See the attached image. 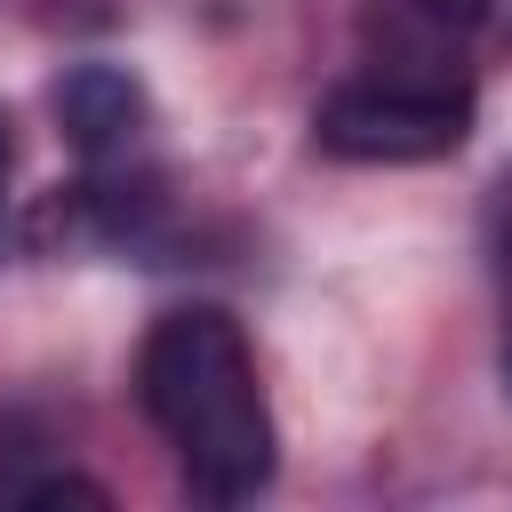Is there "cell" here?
Instances as JSON below:
<instances>
[{
    "mask_svg": "<svg viewBox=\"0 0 512 512\" xmlns=\"http://www.w3.org/2000/svg\"><path fill=\"white\" fill-rule=\"evenodd\" d=\"M136 392H144V416L168 432L192 496L248 504L272 488L280 440H272V408L256 384V352L232 312H216V304L160 312L144 336V360H136Z\"/></svg>",
    "mask_w": 512,
    "mask_h": 512,
    "instance_id": "cell-1",
    "label": "cell"
},
{
    "mask_svg": "<svg viewBox=\"0 0 512 512\" xmlns=\"http://www.w3.org/2000/svg\"><path fill=\"white\" fill-rule=\"evenodd\" d=\"M472 136V88L464 80H344L320 96L312 112V144L328 160H360V168H408V160H440Z\"/></svg>",
    "mask_w": 512,
    "mask_h": 512,
    "instance_id": "cell-2",
    "label": "cell"
},
{
    "mask_svg": "<svg viewBox=\"0 0 512 512\" xmlns=\"http://www.w3.org/2000/svg\"><path fill=\"white\" fill-rule=\"evenodd\" d=\"M56 120H64V136H72L88 160H112V152H128L136 128H144V88H136V72H120V64H72V72L56 80Z\"/></svg>",
    "mask_w": 512,
    "mask_h": 512,
    "instance_id": "cell-3",
    "label": "cell"
},
{
    "mask_svg": "<svg viewBox=\"0 0 512 512\" xmlns=\"http://www.w3.org/2000/svg\"><path fill=\"white\" fill-rule=\"evenodd\" d=\"M16 504L24 512H48V504H112L96 480H80V472H48V480H32V488H16Z\"/></svg>",
    "mask_w": 512,
    "mask_h": 512,
    "instance_id": "cell-4",
    "label": "cell"
},
{
    "mask_svg": "<svg viewBox=\"0 0 512 512\" xmlns=\"http://www.w3.org/2000/svg\"><path fill=\"white\" fill-rule=\"evenodd\" d=\"M416 16H424L440 40H464V32L488 24V0H416Z\"/></svg>",
    "mask_w": 512,
    "mask_h": 512,
    "instance_id": "cell-5",
    "label": "cell"
},
{
    "mask_svg": "<svg viewBox=\"0 0 512 512\" xmlns=\"http://www.w3.org/2000/svg\"><path fill=\"white\" fill-rule=\"evenodd\" d=\"M504 376H512V344H504Z\"/></svg>",
    "mask_w": 512,
    "mask_h": 512,
    "instance_id": "cell-6",
    "label": "cell"
}]
</instances>
